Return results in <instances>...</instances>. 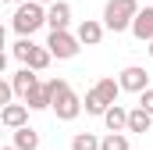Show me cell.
Segmentation results:
<instances>
[{
  "label": "cell",
  "instance_id": "6da1fadb",
  "mask_svg": "<svg viewBox=\"0 0 153 150\" xmlns=\"http://www.w3.org/2000/svg\"><path fill=\"white\" fill-rule=\"evenodd\" d=\"M46 86H50V107H53V114H57L61 122H75L78 114H82V107H85L82 97H78L64 79H50Z\"/></svg>",
  "mask_w": 153,
  "mask_h": 150
},
{
  "label": "cell",
  "instance_id": "7a4b0ae2",
  "mask_svg": "<svg viewBox=\"0 0 153 150\" xmlns=\"http://www.w3.org/2000/svg\"><path fill=\"white\" fill-rule=\"evenodd\" d=\"M11 25H14L18 36H32L36 29L46 25V4H39V0H25V4H18Z\"/></svg>",
  "mask_w": 153,
  "mask_h": 150
},
{
  "label": "cell",
  "instance_id": "3957f363",
  "mask_svg": "<svg viewBox=\"0 0 153 150\" xmlns=\"http://www.w3.org/2000/svg\"><path fill=\"white\" fill-rule=\"evenodd\" d=\"M135 14H139V4H135V0H107V7H103V25H107L111 32H125V29H132Z\"/></svg>",
  "mask_w": 153,
  "mask_h": 150
},
{
  "label": "cell",
  "instance_id": "277c9868",
  "mask_svg": "<svg viewBox=\"0 0 153 150\" xmlns=\"http://www.w3.org/2000/svg\"><path fill=\"white\" fill-rule=\"evenodd\" d=\"M78 43H82V39H78V36H71L68 29H57V32H50V39H46L50 54H53V57H61V61L75 57V54H78Z\"/></svg>",
  "mask_w": 153,
  "mask_h": 150
},
{
  "label": "cell",
  "instance_id": "5b68a950",
  "mask_svg": "<svg viewBox=\"0 0 153 150\" xmlns=\"http://www.w3.org/2000/svg\"><path fill=\"white\" fill-rule=\"evenodd\" d=\"M117 79H121V89H125V93H143V89H150V72L139 68V64H128Z\"/></svg>",
  "mask_w": 153,
  "mask_h": 150
},
{
  "label": "cell",
  "instance_id": "8992f818",
  "mask_svg": "<svg viewBox=\"0 0 153 150\" xmlns=\"http://www.w3.org/2000/svg\"><path fill=\"white\" fill-rule=\"evenodd\" d=\"M46 25H50V32H57V29H68V25H71V4H64V0H53V4L46 7Z\"/></svg>",
  "mask_w": 153,
  "mask_h": 150
},
{
  "label": "cell",
  "instance_id": "52a82bcc",
  "mask_svg": "<svg viewBox=\"0 0 153 150\" xmlns=\"http://www.w3.org/2000/svg\"><path fill=\"white\" fill-rule=\"evenodd\" d=\"M29 104H4V111H0V122L7 125V129H22V125H29Z\"/></svg>",
  "mask_w": 153,
  "mask_h": 150
},
{
  "label": "cell",
  "instance_id": "ba28073f",
  "mask_svg": "<svg viewBox=\"0 0 153 150\" xmlns=\"http://www.w3.org/2000/svg\"><path fill=\"white\" fill-rule=\"evenodd\" d=\"M132 36H135V39H146V43L153 39V4L143 7V11L135 14V22H132Z\"/></svg>",
  "mask_w": 153,
  "mask_h": 150
},
{
  "label": "cell",
  "instance_id": "9c48e42d",
  "mask_svg": "<svg viewBox=\"0 0 153 150\" xmlns=\"http://www.w3.org/2000/svg\"><path fill=\"white\" fill-rule=\"evenodd\" d=\"M103 125H107V132H128V111L121 104H111L103 114Z\"/></svg>",
  "mask_w": 153,
  "mask_h": 150
},
{
  "label": "cell",
  "instance_id": "30bf717a",
  "mask_svg": "<svg viewBox=\"0 0 153 150\" xmlns=\"http://www.w3.org/2000/svg\"><path fill=\"white\" fill-rule=\"evenodd\" d=\"M103 29H107V25H100V22H93V18H85V22L78 25V32H75V36L82 39L85 46H96V43L103 39Z\"/></svg>",
  "mask_w": 153,
  "mask_h": 150
},
{
  "label": "cell",
  "instance_id": "8fae6325",
  "mask_svg": "<svg viewBox=\"0 0 153 150\" xmlns=\"http://www.w3.org/2000/svg\"><path fill=\"white\" fill-rule=\"evenodd\" d=\"M36 82H39V75H36V68H29V64H25L22 72L11 75V86H14V93H18V97H25V93H29Z\"/></svg>",
  "mask_w": 153,
  "mask_h": 150
},
{
  "label": "cell",
  "instance_id": "7c38bea8",
  "mask_svg": "<svg viewBox=\"0 0 153 150\" xmlns=\"http://www.w3.org/2000/svg\"><path fill=\"white\" fill-rule=\"evenodd\" d=\"M22 100H25L32 111H43V107H50V86H46V82H36V86H32V89H29Z\"/></svg>",
  "mask_w": 153,
  "mask_h": 150
},
{
  "label": "cell",
  "instance_id": "4fadbf2b",
  "mask_svg": "<svg viewBox=\"0 0 153 150\" xmlns=\"http://www.w3.org/2000/svg\"><path fill=\"white\" fill-rule=\"evenodd\" d=\"M153 125V114L146 111V107H143V104H139V107H132V111H128V132H146V129H150Z\"/></svg>",
  "mask_w": 153,
  "mask_h": 150
},
{
  "label": "cell",
  "instance_id": "5bb4252c",
  "mask_svg": "<svg viewBox=\"0 0 153 150\" xmlns=\"http://www.w3.org/2000/svg\"><path fill=\"white\" fill-rule=\"evenodd\" d=\"M14 147H18V150H39V132L32 129V125L14 129Z\"/></svg>",
  "mask_w": 153,
  "mask_h": 150
},
{
  "label": "cell",
  "instance_id": "9a60e30c",
  "mask_svg": "<svg viewBox=\"0 0 153 150\" xmlns=\"http://www.w3.org/2000/svg\"><path fill=\"white\" fill-rule=\"evenodd\" d=\"M96 93H100L107 104H117V97H121V79H100V82H96Z\"/></svg>",
  "mask_w": 153,
  "mask_h": 150
},
{
  "label": "cell",
  "instance_id": "2e32d148",
  "mask_svg": "<svg viewBox=\"0 0 153 150\" xmlns=\"http://www.w3.org/2000/svg\"><path fill=\"white\" fill-rule=\"evenodd\" d=\"M82 104H85V114H100V118H103V114H107V107H111V104H107V100L96 93V86L85 93V100H82Z\"/></svg>",
  "mask_w": 153,
  "mask_h": 150
},
{
  "label": "cell",
  "instance_id": "e0dca14e",
  "mask_svg": "<svg viewBox=\"0 0 153 150\" xmlns=\"http://www.w3.org/2000/svg\"><path fill=\"white\" fill-rule=\"evenodd\" d=\"M53 61V54H50V46H36L32 54H29V68H36V72H43L46 64Z\"/></svg>",
  "mask_w": 153,
  "mask_h": 150
},
{
  "label": "cell",
  "instance_id": "ac0fdd59",
  "mask_svg": "<svg viewBox=\"0 0 153 150\" xmlns=\"http://www.w3.org/2000/svg\"><path fill=\"white\" fill-rule=\"evenodd\" d=\"M71 150H100V140H96L93 132H75V140H71Z\"/></svg>",
  "mask_w": 153,
  "mask_h": 150
},
{
  "label": "cell",
  "instance_id": "d6986e66",
  "mask_svg": "<svg viewBox=\"0 0 153 150\" xmlns=\"http://www.w3.org/2000/svg\"><path fill=\"white\" fill-rule=\"evenodd\" d=\"M100 150H128V140H125V132H107V136L100 140Z\"/></svg>",
  "mask_w": 153,
  "mask_h": 150
},
{
  "label": "cell",
  "instance_id": "ffe728a7",
  "mask_svg": "<svg viewBox=\"0 0 153 150\" xmlns=\"http://www.w3.org/2000/svg\"><path fill=\"white\" fill-rule=\"evenodd\" d=\"M32 50H36V43H32V36H22L18 43H14V46H11V54H14L18 61H25V64H29V54H32Z\"/></svg>",
  "mask_w": 153,
  "mask_h": 150
},
{
  "label": "cell",
  "instance_id": "44dd1931",
  "mask_svg": "<svg viewBox=\"0 0 153 150\" xmlns=\"http://www.w3.org/2000/svg\"><path fill=\"white\" fill-rule=\"evenodd\" d=\"M139 104H143V107L153 114V89H143V93H139Z\"/></svg>",
  "mask_w": 153,
  "mask_h": 150
},
{
  "label": "cell",
  "instance_id": "7402d4cb",
  "mask_svg": "<svg viewBox=\"0 0 153 150\" xmlns=\"http://www.w3.org/2000/svg\"><path fill=\"white\" fill-rule=\"evenodd\" d=\"M39 4H46V7H50V4H53V0H39Z\"/></svg>",
  "mask_w": 153,
  "mask_h": 150
},
{
  "label": "cell",
  "instance_id": "603a6c76",
  "mask_svg": "<svg viewBox=\"0 0 153 150\" xmlns=\"http://www.w3.org/2000/svg\"><path fill=\"white\" fill-rule=\"evenodd\" d=\"M4 150H18V147H14V143H11V147H4Z\"/></svg>",
  "mask_w": 153,
  "mask_h": 150
},
{
  "label": "cell",
  "instance_id": "cb8c5ba5",
  "mask_svg": "<svg viewBox=\"0 0 153 150\" xmlns=\"http://www.w3.org/2000/svg\"><path fill=\"white\" fill-rule=\"evenodd\" d=\"M150 57H153V39H150Z\"/></svg>",
  "mask_w": 153,
  "mask_h": 150
},
{
  "label": "cell",
  "instance_id": "d4e9b609",
  "mask_svg": "<svg viewBox=\"0 0 153 150\" xmlns=\"http://www.w3.org/2000/svg\"><path fill=\"white\" fill-rule=\"evenodd\" d=\"M11 4H25V0H11Z\"/></svg>",
  "mask_w": 153,
  "mask_h": 150
}]
</instances>
